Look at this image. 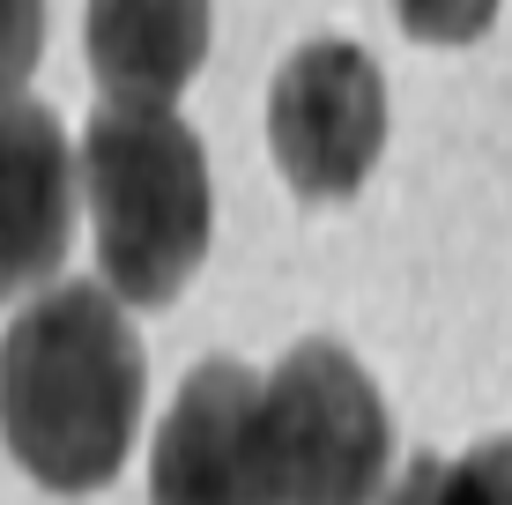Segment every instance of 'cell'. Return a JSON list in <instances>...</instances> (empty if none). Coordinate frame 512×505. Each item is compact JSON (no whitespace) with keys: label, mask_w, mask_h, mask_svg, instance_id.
Returning a JSON list of instances; mask_svg holds the SVG:
<instances>
[{"label":"cell","mask_w":512,"mask_h":505,"mask_svg":"<svg viewBox=\"0 0 512 505\" xmlns=\"http://www.w3.org/2000/svg\"><path fill=\"white\" fill-rule=\"evenodd\" d=\"M45 52V0H0V97L23 90Z\"/></svg>","instance_id":"cell-10"},{"label":"cell","mask_w":512,"mask_h":505,"mask_svg":"<svg viewBox=\"0 0 512 505\" xmlns=\"http://www.w3.org/2000/svg\"><path fill=\"white\" fill-rule=\"evenodd\" d=\"M379 505H512V439H483L461 461H409Z\"/></svg>","instance_id":"cell-8"},{"label":"cell","mask_w":512,"mask_h":505,"mask_svg":"<svg viewBox=\"0 0 512 505\" xmlns=\"http://www.w3.org/2000/svg\"><path fill=\"white\" fill-rule=\"evenodd\" d=\"M82 38L112 104H179L208 60V0H90Z\"/></svg>","instance_id":"cell-7"},{"label":"cell","mask_w":512,"mask_h":505,"mask_svg":"<svg viewBox=\"0 0 512 505\" xmlns=\"http://www.w3.org/2000/svg\"><path fill=\"white\" fill-rule=\"evenodd\" d=\"M275 171L305 201H349L386 149V75L364 45L312 38L282 60L268 90Z\"/></svg>","instance_id":"cell-4"},{"label":"cell","mask_w":512,"mask_h":505,"mask_svg":"<svg viewBox=\"0 0 512 505\" xmlns=\"http://www.w3.org/2000/svg\"><path fill=\"white\" fill-rule=\"evenodd\" d=\"M275 505H379L394 468V416L342 342H297L260 379Z\"/></svg>","instance_id":"cell-3"},{"label":"cell","mask_w":512,"mask_h":505,"mask_svg":"<svg viewBox=\"0 0 512 505\" xmlns=\"http://www.w3.org/2000/svg\"><path fill=\"white\" fill-rule=\"evenodd\" d=\"M394 15L423 45H475L498 23V0H394Z\"/></svg>","instance_id":"cell-9"},{"label":"cell","mask_w":512,"mask_h":505,"mask_svg":"<svg viewBox=\"0 0 512 505\" xmlns=\"http://www.w3.org/2000/svg\"><path fill=\"white\" fill-rule=\"evenodd\" d=\"M75 186L82 164L67 149L60 119L38 97H0V298L52 283L75 238Z\"/></svg>","instance_id":"cell-6"},{"label":"cell","mask_w":512,"mask_h":505,"mask_svg":"<svg viewBox=\"0 0 512 505\" xmlns=\"http://www.w3.org/2000/svg\"><path fill=\"white\" fill-rule=\"evenodd\" d=\"M82 201L97 223L104 283L127 305H171L216 231L208 149L171 104H112L82 127Z\"/></svg>","instance_id":"cell-2"},{"label":"cell","mask_w":512,"mask_h":505,"mask_svg":"<svg viewBox=\"0 0 512 505\" xmlns=\"http://www.w3.org/2000/svg\"><path fill=\"white\" fill-rule=\"evenodd\" d=\"M112 283H52L0 342V439L52 498L119 476L141 424L149 364Z\"/></svg>","instance_id":"cell-1"},{"label":"cell","mask_w":512,"mask_h":505,"mask_svg":"<svg viewBox=\"0 0 512 505\" xmlns=\"http://www.w3.org/2000/svg\"><path fill=\"white\" fill-rule=\"evenodd\" d=\"M149 505H275L260 379L238 357H208L171 394L149 454Z\"/></svg>","instance_id":"cell-5"}]
</instances>
